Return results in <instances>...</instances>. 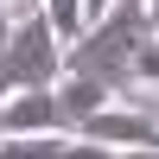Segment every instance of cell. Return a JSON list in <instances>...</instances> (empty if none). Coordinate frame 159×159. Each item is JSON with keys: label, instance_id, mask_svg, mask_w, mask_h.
I'll list each match as a JSON object with an SVG mask.
<instances>
[{"label": "cell", "instance_id": "obj_2", "mask_svg": "<svg viewBox=\"0 0 159 159\" xmlns=\"http://www.w3.org/2000/svg\"><path fill=\"white\" fill-rule=\"evenodd\" d=\"M76 153H159V121L140 108H121V102H102L96 115L76 121Z\"/></svg>", "mask_w": 159, "mask_h": 159}, {"label": "cell", "instance_id": "obj_6", "mask_svg": "<svg viewBox=\"0 0 159 159\" xmlns=\"http://www.w3.org/2000/svg\"><path fill=\"white\" fill-rule=\"evenodd\" d=\"M45 7V19H51V32L64 38V45H76L83 38V25H89V13H83V0H38Z\"/></svg>", "mask_w": 159, "mask_h": 159}, {"label": "cell", "instance_id": "obj_9", "mask_svg": "<svg viewBox=\"0 0 159 159\" xmlns=\"http://www.w3.org/2000/svg\"><path fill=\"white\" fill-rule=\"evenodd\" d=\"M147 25H153V32H159V0H147Z\"/></svg>", "mask_w": 159, "mask_h": 159}, {"label": "cell", "instance_id": "obj_1", "mask_svg": "<svg viewBox=\"0 0 159 159\" xmlns=\"http://www.w3.org/2000/svg\"><path fill=\"white\" fill-rule=\"evenodd\" d=\"M64 76V38L51 32L45 7L38 0H25V13L13 19L7 45H0V96L7 89H45Z\"/></svg>", "mask_w": 159, "mask_h": 159}, {"label": "cell", "instance_id": "obj_4", "mask_svg": "<svg viewBox=\"0 0 159 159\" xmlns=\"http://www.w3.org/2000/svg\"><path fill=\"white\" fill-rule=\"evenodd\" d=\"M57 96H64V108L83 121V115H96L102 102H115V89L102 83V76H83V70H64L57 76Z\"/></svg>", "mask_w": 159, "mask_h": 159}, {"label": "cell", "instance_id": "obj_5", "mask_svg": "<svg viewBox=\"0 0 159 159\" xmlns=\"http://www.w3.org/2000/svg\"><path fill=\"white\" fill-rule=\"evenodd\" d=\"M76 153V134H7L0 159H64Z\"/></svg>", "mask_w": 159, "mask_h": 159}, {"label": "cell", "instance_id": "obj_10", "mask_svg": "<svg viewBox=\"0 0 159 159\" xmlns=\"http://www.w3.org/2000/svg\"><path fill=\"white\" fill-rule=\"evenodd\" d=\"M13 7H19V0H13Z\"/></svg>", "mask_w": 159, "mask_h": 159}, {"label": "cell", "instance_id": "obj_7", "mask_svg": "<svg viewBox=\"0 0 159 159\" xmlns=\"http://www.w3.org/2000/svg\"><path fill=\"white\" fill-rule=\"evenodd\" d=\"M134 89H159V32H147L134 51Z\"/></svg>", "mask_w": 159, "mask_h": 159}, {"label": "cell", "instance_id": "obj_3", "mask_svg": "<svg viewBox=\"0 0 159 159\" xmlns=\"http://www.w3.org/2000/svg\"><path fill=\"white\" fill-rule=\"evenodd\" d=\"M7 134H76V115L64 108L57 83H45V89H7L0 96V140Z\"/></svg>", "mask_w": 159, "mask_h": 159}, {"label": "cell", "instance_id": "obj_8", "mask_svg": "<svg viewBox=\"0 0 159 159\" xmlns=\"http://www.w3.org/2000/svg\"><path fill=\"white\" fill-rule=\"evenodd\" d=\"M13 19H19V13H13V0H0V45H7V32H13Z\"/></svg>", "mask_w": 159, "mask_h": 159}]
</instances>
